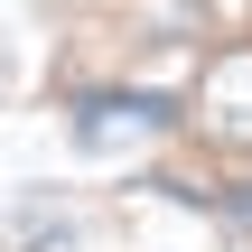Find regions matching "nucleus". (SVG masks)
Returning a JSON list of instances; mask_svg holds the SVG:
<instances>
[{
    "label": "nucleus",
    "mask_w": 252,
    "mask_h": 252,
    "mask_svg": "<svg viewBox=\"0 0 252 252\" xmlns=\"http://www.w3.org/2000/svg\"><path fill=\"white\" fill-rule=\"evenodd\" d=\"M206 122H215V140H243L252 150V47H234V56H215L206 65Z\"/></svg>",
    "instance_id": "1"
},
{
    "label": "nucleus",
    "mask_w": 252,
    "mask_h": 252,
    "mask_svg": "<svg viewBox=\"0 0 252 252\" xmlns=\"http://www.w3.org/2000/svg\"><path fill=\"white\" fill-rule=\"evenodd\" d=\"M75 131H84L94 150H131L140 131H159V103H112V94H94V103H75Z\"/></svg>",
    "instance_id": "2"
},
{
    "label": "nucleus",
    "mask_w": 252,
    "mask_h": 252,
    "mask_svg": "<svg viewBox=\"0 0 252 252\" xmlns=\"http://www.w3.org/2000/svg\"><path fill=\"white\" fill-rule=\"evenodd\" d=\"M234 215H243V224H252V187H243V196H234Z\"/></svg>",
    "instance_id": "3"
}]
</instances>
